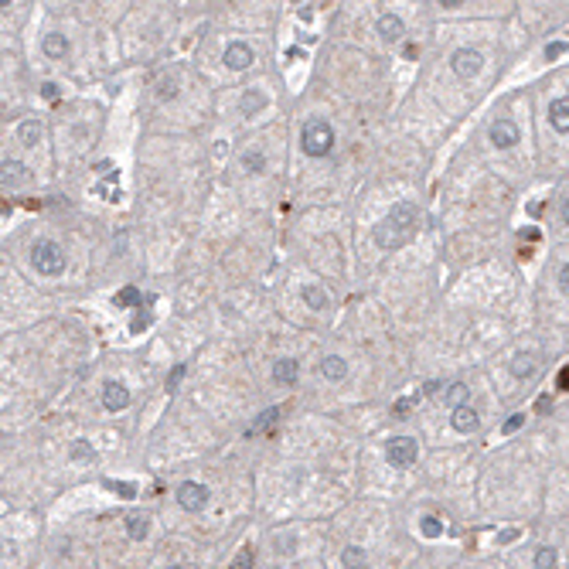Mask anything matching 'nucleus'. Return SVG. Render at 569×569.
Masks as SVG:
<instances>
[{
    "label": "nucleus",
    "instance_id": "f257e3e1",
    "mask_svg": "<svg viewBox=\"0 0 569 569\" xmlns=\"http://www.w3.org/2000/svg\"><path fill=\"white\" fill-rule=\"evenodd\" d=\"M419 222V211H416V204H409V202H399V204H392L389 208V215L375 225V232H371V239H375V245L378 249H403V245L412 243V236H416V225Z\"/></svg>",
    "mask_w": 569,
    "mask_h": 569
},
{
    "label": "nucleus",
    "instance_id": "f03ea898",
    "mask_svg": "<svg viewBox=\"0 0 569 569\" xmlns=\"http://www.w3.org/2000/svg\"><path fill=\"white\" fill-rule=\"evenodd\" d=\"M300 147L307 157H327L334 150V130L327 120H310L300 130Z\"/></svg>",
    "mask_w": 569,
    "mask_h": 569
},
{
    "label": "nucleus",
    "instance_id": "7ed1b4c3",
    "mask_svg": "<svg viewBox=\"0 0 569 569\" xmlns=\"http://www.w3.org/2000/svg\"><path fill=\"white\" fill-rule=\"evenodd\" d=\"M31 263H35V273H41V277H62L65 273V252L51 239H38L31 245Z\"/></svg>",
    "mask_w": 569,
    "mask_h": 569
},
{
    "label": "nucleus",
    "instance_id": "20e7f679",
    "mask_svg": "<svg viewBox=\"0 0 569 569\" xmlns=\"http://www.w3.org/2000/svg\"><path fill=\"white\" fill-rule=\"evenodd\" d=\"M416 457H419V444H416L412 437H392L389 447H385V460H389V467H396V471L416 464Z\"/></svg>",
    "mask_w": 569,
    "mask_h": 569
},
{
    "label": "nucleus",
    "instance_id": "39448f33",
    "mask_svg": "<svg viewBox=\"0 0 569 569\" xmlns=\"http://www.w3.org/2000/svg\"><path fill=\"white\" fill-rule=\"evenodd\" d=\"M481 65H484V58H481V51H474V48H457L453 58H450V69H453L460 79H474V76L481 72Z\"/></svg>",
    "mask_w": 569,
    "mask_h": 569
},
{
    "label": "nucleus",
    "instance_id": "423d86ee",
    "mask_svg": "<svg viewBox=\"0 0 569 569\" xmlns=\"http://www.w3.org/2000/svg\"><path fill=\"white\" fill-rule=\"evenodd\" d=\"M208 488L198 484V481H184L181 488H177V505L184 508V511H204V505H208Z\"/></svg>",
    "mask_w": 569,
    "mask_h": 569
},
{
    "label": "nucleus",
    "instance_id": "0eeeda50",
    "mask_svg": "<svg viewBox=\"0 0 569 569\" xmlns=\"http://www.w3.org/2000/svg\"><path fill=\"white\" fill-rule=\"evenodd\" d=\"M491 143L498 147V150H508V147H515L518 140H522V130H518V123H511V120H498V123H491Z\"/></svg>",
    "mask_w": 569,
    "mask_h": 569
},
{
    "label": "nucleus",
    "instance_id": "6e6552de",
    "mask_svg": "<svg viewBox=\"0 0 569 569\" xmlns=\"http://www.w3.org/2000/svg\"><path fill=\"white\" fill-rule=\"evenodd\" d=\"M225 65L232 69V72H243L252 65V48L245 44V41H232L229 48H225Z\"/></svg>",
    "mask_w": 569,
    "mask_h": 569
},
{
    "label": "nucleus",
    "instance_id": "1a4fd4ad",
    "mask_svg": "<svg viewBox=\"0 0 569 569\" xmlns=\"http://www.w3.org/2000/svg\"><path fill=\"white\" fill-rule=\"evenodd\" d=\"M103 406L110 409V412L126 409L130 406V389H126L123 382H106V389H103Z\"/></svg>",
    "mask_w": 569,
    "mask_h": 569
},
{
    "label": "nucleus",
    "instance_id": "9d476101",
    "mask_svg": "<svg viewBox=\"0 0 569 569\" xmlns=\"http://www.w3.org/2000/svg\"><path fill=\"white\" fill-rule=\"evenodd\" d=\"M478 409L474 406H457L453 409V416H450V426L457 430V433H474L478 430Z\"/></svg>",
    "mask_w": 569,
    "mask_h": 569
},
{
    "label": "nucleus",
    "instance_id": "9b49d317",
    "mask_svg": "<svg viewBox=\"0 0 569 569\" xmlns=\"http://www.w3.org/2000/svg\"><path fill=\"white\" fill-rule=\"evenodd\" d=\"M0 181H3V188H21V184H28V167L21 161H3Z\"/></svg>",
    "mask_w": 569,
    "mask_h": 569
},
{
    "label": "nucleus",
    "instance_id": "f8f14e48",
    "mask_svg": "<svg viewBox=\"0 0 569 569\" xmlns=\"http://www.w3.org/2000/svg\"><path fill=\"white\" fill-rule=\"evenodd\" d=\"M549 123H552L556 133H569V96L552 99V106H549Z\"/></svg>",
    "mask_w": 569,
    "mask_h": 569
},
{
    "label": "nucleus",
    "instance_id": "ddd939ff",
    "mask_svg": "<svg viewBox=\"0 0 569 569\" xmlns=\"http://www.w3.org/2000/svg\"><path fill=\"white\" fill-rule=\"evenodd\" d=\"M378 35L385 41H399L406 35V24H403V17H396V14H382L378 17Z\"/></svg>",
    "mask_w": 569,
    "mask_h": 569
},
{
    "label": "nucleus",
    "instance_id": "4468645a",
    "mask_svg": "<svg viewBox=\"0 0 569 569\" xmlns=\"http://www.w3.org/2000/svg\"><path fill=\"white\" fill-rule=\"evenodd\" d=\"M321 371H324L327 382H344L348 378V362L338 358V355H327L324 362H321Z\"/></svg>",
    "mask_w": 569,
    "mask_h": 569
},
{
    "label": "nucleus",
    "instance_id": "2eb2a0df",
    "mask_svg": "<svg viewBox=\"0 0 569 569\" xmlns=\"http://www.w3.org/2000/svg\"><path fill=\"white\" fill-rule=\"evenodd\" d=\"M297 375H300V365H297L293 358H280V362L273 365V382H280V385H293Z\"/></svg>",
    "mask_w": 569,
    "mask_h": 569
},
{
    "label": "nucleus",
    "instance_id": "dca6fc26",
    "mask_svg": "<svg viewBox=\"0 0 569 569\" xmlns=\"http://www.w3.org/2000/svg\"><path fill=\"white\" fill-rule=\"evenodd\" d=\"M277 423H280V409H266V412H259V419H252V426L245 430V437H259V433L273 430Z\"/></svg>",
    "mask_w": 569,
    "mask_h": 569
},
{
    "label": "nucleus",
    "instance_id": "f3484780",
    "mask_svg": "<svg viewBox=\"0 0 569 569\" xmlns=\"http://www.w3.org/2000/svg\"><path fill=\"white\" fill-rule=\"evenodd\" d=\"M535 368H539V362H535V355H532V351H522V355H515V358H511V375H515V378H532V375H535Z\"/></svg>",
    "mask_w": 569,
    "mask_h": 569
},
{
    "label": "nucleus",
    "instance_id": "a211bd4d",
    "mask_svg": "<svg viewBox=\"0 0 569 569\" xmlns=\"http://www.w3.org/2000/svg\"><path fill=\"white\" fill-rule=\"evenodd\" d=\"M41 133H44V130H41L38 120H24L21 126H17V140H21L24 147H38V143H41Z\"/></svg>",
    "mask_w": 569,
    "mask_h": 569
},
{
    "label": "nucleus",
    "instance_id": "6ab92c4d",
    "mask_svg": "<svg viewBox=\"0 0 569 569\" xmlns=\"http://www.w3.org/2000/svg\"><path fill=\"white\" fill-rule=\"evenodd\" d=\"M41 48H44L48 58H65V55H69V38H65V35H44Z\"/></svg>",
    "mask_w": 569,
    "mask_h": 569
},
{
    "label": "nucleus",
    "instance_id": "aec40b11",
    "mask_svg": "<svg viewBox=\"0 0 569 569\" xmlns=\"http://www.w3.org/2000/svg\"><path fill=\"white\" fill-rule=\"evenodd\" d=\"M467 396H471V389H467L464 382H453V385H447V389H444V403H447L450 409L467 406Z\"/></svg>",
    "mask_w": 569,
    "mask_h": 569
},
{
    "label": "nucleus",
    "instance_id": "412c9836",
    "mask_svg": "<svg viewBox=\"0 0 569 569\" xmlns=\"http://www.w3.org/2000/svg\"><path fill=\"white\" fill-rule=\"evenodd\" d=\"M263 106H266V96H263V92H256V89L243 92V99H239V110H243L245 116H256Z\"/></svg>",
    "mask_w": 569,
    "mask_h": 569
},
{
    "label": "nucleus",
    "instance_id": "4be33fe9",
    "mask_svg": "<svg viewBox=\"0 0 569 569\" xmlns=\"http://www.w3.org/2000/svg\"><path fill=\"white\" fill-rule=\"evenodd\" d=\"M147 532H150V518H147V515H130V518H126V535H130L133 542L147 539Z\"/></svg>",
    "mask_w": 569,
    "mask_h": 569
},
{
    "label": "nucleus",
    "instance_id": "5701e85b",
    "mask_svg": "<svg viewBox=\"0 0 569 569\" xmlns=\"http://www.w3.org/2000/svg\"><path fill=\"white\" fill-rule=\"evenodd\" d=\"M304 304H307L310 310H324V307H327V293L321 290V286L307 283V286H304Z\"/></svg>",
    "mask_w": 569,
    "mask_h": 569
},
{
    "label": "nucleus",
    "instance_id": "b1692460",
    "mask_svg": "<svg viewBox=\"0 0 569 569\" xmlns=\"http://www.w3.org/2000/svg\"><path fill=\"white\" fill-rule=\"evenodd\" d=\"M535 569H559V552L552 545L535 549Z\"/></svg>",
    "mask_w": 569,
    "mask_h": 569
},
{
    "label": "nucleus",
    "instance_id": "393cba45",
    "mask_svg": "<svg viewBox=\"0 0 569 569\" xmlns=\"http://www.w3.org/2000/svg\"><path fill=\"white\" fill-rule=\"evenodd\" d=\"M243 170L245 174H263V170H266V157H263V150H245L243 154Z\"/></svg>",
    "mask_w": 569,
    "mask_h": 569
},
{
    "label": "nucleus",
    "instance_id": "a878e982",
    "mask_svg": "<svg viewBox=\"0 0 569 569\" xmlns=\"http://www.w3.org/2000/svg\"><path fill=\"white\" fill-rule=\"evenodd\" d=\"M341 563H344V569H365V549L348 545V549L341 552Z\"/></svg>",
    "mask_w": 569,
    "mask_h": 569
},
{
    "label": "nucleus",
    "instance_id": "bb28decb",
    "mask_svg": "<svg viewBox=\"0 0 569 569\" xmlns=\"http://www.w3.org/2000/svg\"><path fill=\"white\" fill-rule=\"evenodd\" d=\"M419 532H423L426 539H437V535H444V522H440L437 515H423V518H419Z\"/></svg>",
    "mask_w": 569,
    "mask_h": 569
},
{
    "label": "nucleus",
    "instance_id": "cd10ccee",
    "mask_svg": "<svg viewBox=\"0 0 569 569\" xmlns=\"http://www.w3.org/2000/svg\"><path fill=\"white\" fill-rule=\"evenodd\" d=\"M113 304H116V307H133V304H140V290H137V286H123L120 293L113 297Z\"/></svg>",
    "mask_w": 569,
    "mask_h": 569
},
{
    "label": "nucleus",
    "instance_id": "c85d7f7f",
    "mask_svg": "<svg viewBox=\"0 0 569 569\" xmlns=\"http://www.w3.org/2000/svg\"><path fill=\"white\" fill-rule=\"evenodd\" d=\"M522 426H525V412H511V416L501 423V433H505V437H511V433H518Z\"/></svg>",
    "mask_w": 569,
    "mask_h": 569
},
{
    "label": "nucleus",
    "instance_id": "c756f323",
    "mask_svg": "<svg viewBox=\"0 0 569 569\" xmlns=\"http://www.w3.org/2000/svg\"><path fill=\"white\" fill-rule=\"evenodd\" d=\"M106 488H113L116 494H123V498H133V494H137L133 484H116V481H106Z\"/></svg>",
    "mask_w": 569,
    "mask_h": 569
},
{
    "label": "nucleus",
    "instance_id": "7c9ffc66",
    "mask_svg": "<svg viewBox=\"0 0 569 569\" xmlns=\"http://www.w3.org/2000/svg\"><path fill=\"white\" fill-rule=\"evenodd\" d=\"M181 378H184V365H177V368H174V371H170V375H167V389H170V392H174V389H177V382H181Z\"/></svg>",
    "mask_w": 569,
    "mask_h": 569
},
{
    "label": "nucleus",
    "instance_id": "2f4dec72",
    "mask_svg": "<svg viewBox=\"0 0 569 569\" xmlns=\"http://www.w3.org/2000/svg\"><path fill=\"white\" fill-rule=\"evenodd\" d=\"M174 85H177V79H164V82H161V92H157V96H161V99H167V96H174V92H177Z\"/></svg>",
    "mask_w": 569,
    "mask_h": 569
},
{
    "label": "nucleus",
    "instance_id": "473e14b6",
    "mask_svg": "<svg viewBox=\"0 0 569 569\" xmlns=\"http://www.w3.org/2000/svg\"><path fill=\"white\" fill-rule=\"evenodd\" d=\"M41 96L55 103V99H58V85H55V82H44V85H41Z\"/></svg>",
    "mask_w": 569,
    "mask_h": 569
},
{
    "label": "nucleus",
    "instance_id": "72a5a7b5",
    "mask_svg": "<svg viewBox=\"0 0 569 569\" xmlns=\"http://www.w3.org/2000/svg\"><path fill=\"white\" fill-rule=\"evenodd\" d=\"M559 290H563V293L569 297V263L563 266V270H559Z\"/></svg>",
    "mask_w": 569,
    "mask_h": 569
},
{
    "label": "nucleus",
    "instance_id": "f704fd0d",
    "mask_svg": "<svg viewBox=\"0 0 569 569\" xmlns=\"http://www.w3.org/2000/svg\"><path fill=\"white\" fill-rule=\"evenodd\" d=\"M556 385H559V392H569V365L559 371V378H556Z\"/></svg>",
    "mask_w": 569,
    "mask_h": 569
},
{
    "label": "nucleus",
    "instance_id": "c9c22d12",
    "mask_svg": "<svg viewBox=\"0 0 569 569\" xmlns=\"http://www.w3.org/2000/svg\"><path fill=\"white\" fill-rule=\"evenodd\" d=\"M72 457H89V460H92V447H85V444H76V447H72Z\"/></svg>",
    "mask_w": 569,
    "mask_h": 569
},
{
    "label": "nucleus",
    "instance_id": "e433bc0d",
    "mask_svg": "<svg viewBox=\"0 0 569 569\" xmlns=\"http://www.w3.org/2000/svg\"><path fill=\"white\" fill-rule=\"evenodd\" d=\"M563 51H566V44H549V48H545V58H559Z\"/></svg>",
    "mask_w": 569,
    "mask_h": 569
},
{
    "label": "nucleus",
    "instance_id": "4c0bfd02",
    "mask_svg": "<svg viewBox=\"0 0 569 569\" xmlns=\"http://www.w3.org/2000/svg\"><path fill=\"white\" fill-rule=\"evenodd\" d=\"M515 539H518V532H515V529H508V532H501V535H498V542H515Z\"/></svg>",
    "mask_w": 569,
    "mask_h": 569
},
{
    "label": "nucleus",
    "instance_id": "58836bf2",
    "mask_svg": "<svg viewBox=\"0 0 569 569\" xmlns=\"http://www.w3.org/2000/svg\"><path fill=\"white\" fill-rule=\"evenodd\" d=\"M130 327H133V331H143V327H147V317H133V324Z\"/></svg>",
    "mask_w": 569,
    "mask_h": 569
},
{
    "label": "nucleus",
    "instance_id": "ea45409f",
    "mask_svg": "<svg viewBox=\"0 0 569 569\" xmlns=\"http://www.w3.org/2000/svg\"><path fill=\"white\" fill-rule=\"evenodd\" d=\"M563 222L569 225V198H566V204H563Z\"/></svg>",
    "mask_w": 569,
    "mask_h": 569
}]
</instances>
